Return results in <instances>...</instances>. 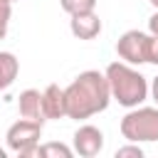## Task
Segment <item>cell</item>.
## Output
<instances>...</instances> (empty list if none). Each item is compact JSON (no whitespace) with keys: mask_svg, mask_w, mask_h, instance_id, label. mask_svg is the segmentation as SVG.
Segmentation results:
<instances>
[{"mask_svg":"<svg viewBox=\"0 0 158 158\" xmlns=\"http://www.w3.org/2000/svg\"><path fill=\"white\" fill-rule=\"evenodd\" d=\"M17 111L22 118H30V121H40L44 123V106H42V91L37 89H25L20 96H17Z\"/></svg>","mask_w":158,"mask_h":158,"instance_id":"cell-8","label":"cell"},{"mask_svg":"<svg viewBox=\"0 0 158 158\" xmlns=\"http://www.w3.org/2000/svg\"><path fill=\"white\" fill-rule=\"evenodd\" d=\"M62 10L69 12V15H77V12H89L96 7V0H59Z\"/></svg>","mask_w":158,"mask_h":158,"instance_id":"cell-12","label":"cell"},{"mask_svg":"<svg viewBox=\"0 0 158 158\" xmlns=\"http://www.w3.org/2000/svg\"><path fill=\"white\" fill-rule=\"evenodd\" d=\"M5 156H7V153H5V148H0V158H5Z\"/></svg>","mask_w":158,"mask_h":158,"instance_id":"cell-19","label":"cell"},{"mask_svg":"<svg viewBox=\"0 0 158 158\" xmlns=\"http://www.w3.org/2000/svg\"><path fill=\"white\" fill-rule=\"evenodd\" d=\"M148 32L158 37V10H156V12L151 15V20H148Z\"/></svg>","mask_w":158,"mask_h":158,"instance_id":"cell-16","label":"cell"},{"mask_svg":"<svg viewBox=\"0 0 158 158\" xmlns=\"http://www.w3.org/2000/svg\"><path fill=\"white\" fill-rule=\"evenodd\" d=\"M104 151V133L101 128L84 123L74 131V153L81 158H94Z\"/></svg>","mask_w":158,"mask_h":158,"instance_id":"cell-6","label":"cell"},{"mask_svg":"<svg viewBox=\"0 0 158 158\" xmlns=\"http://www.w3.org/2000/svg\"><path fill=\"white\" fill-rule=\"evenodd\" d=\"M42 138V123L40 121H30V118H22L15 121L7 133H5V141H7V148L17 156H25L30 148H35Z\"/></svg>","mask_w":158,"mask_h":158,"instance_id":"cell-4","label":"cell"},{"mask_svg":"<svg viewBox=\"0 0 158 158\" xmlns=\"http://www.w3.org/2000/svg\"><path fill=\"white\" fill-rule=\"evenodd\" d=\"M42 106L47 118H67V96L64 89L57 84H49L42 91Z\"/></svg>","mask_w":158,"mask_h":158,"instance_id":"cell-9","label":"cell"},{"mask_svg":"<svg viewBox=\"0 0 158 158\" xmlns=\"http://www.w3.org/2000/svg\"><path fill=\"white\" fill-rule=\"evenodd\" d=\"M64 96H67V118L74 121L91 118L94 114L106 111L111 101L109 79L96 69H86L64 89Z\"/></svg>","mask_w":158,"mask_h":158,"instance_id":"cell-1","label":"cell"},{"mask_svg":"<svg viewBox=\"0 0 158 158\" xmlns=\"http://www.w3.org/2000/svg\"><path fill=\"white\" fill-rule=\"evenodd\" d=\"M17 72H20L17 57L12 52H0V91L12 86V81L17 79Z\"/></svg>","mask_w":158,"mask_h":158,"instance_id":"cell-10","label":"cell"},{"mask_svg":"<svg viewBox=\"0 0 158 158\" xmlns=\"http://www.w3.org/2000/svg\"><path fill=\"white\" fill-rule=\"evenodd\" d=\"M106 79H109V89H111V99H116L121 106L126 109H133V106H141L148 94H151V86H148V79L133 69V64H126V62H111L106 67Z\"/></svg>","mask_w":158,"mask_h":158,"instance_id":"cell-2","label":"cell"},{"mask_svg":"<svg viewBox=\"0 0 158 158\" xmlns=\"http://www.w3.org/2000/svg\"><path fill=\"white\" fill-rule=\"evenodd\" d=\"M116 54L126 64H148V35L141 30H128L116 42Z\"/></svg>","mask_w":158,"mask_h":158,"instance_id":"cell-5","label":"cell"},{"mask_svg":"<svg viewBox=\"0 0 158 158\" xmlns=\"http://www.w3.org/2000/svg\"><path fill=\"white\" fill-rule=\"evenodd\" d=\"M72 148L64 146V143H57V141H49V143H42L40 146V158H72Z\"/></svg>","mask_w":158,"mask_h":158,"instance_id":"cell-11","label":"cell"},{"mask_svg":"<svg viewBox=\"0 0 158 158\" xmlns=\"http://www.w3.org/2000/svg\"><path fill=\"white\" fill-rule=\"evenodd\" d=\"M10 17H12V2L10 0H0V40H5V35H7Z\"/></svg>","mask_w":158,"mask_h":158,"instance_id":"cell-13","label":"cell"},{"mask_svg":"<svg viewBox=\"0 0 158 158\" xmlns=\"http://www.w3.org/2000/svg\"><path fill=\"white\" fill-rule=\"evenodd\" d=\"M148 2H151V5H153V7L158 10V0H148Z\"/></svg>","mask_w":158,"mask_h":158,"instance_id":"cell-18","label":"cell"},{"mask_svg":"<svg viewBox=\"0 0 158 158\" xmlns=\"http://www.w3.org/2000/svg\"><path fill=\"white\" fill-rule=\"evenodd\" d=\"M151 96H153V101L158 104V77H153V81H151Z\"/></svg>","mask_w":158,"mask_h":158,"instance_id":"cell-17","label":"cell"},{"mask_svg":"<svg viewBox=\"0 0 158 158\" xmlns=\"http://www.w3.org/2000/svg\"><path fill=\"white\" fill-rule=\"evenodd\" d=\"M114 156H116V158H143V148H141L138 143L128 141V146L116 148V153H114Z\"/></svg>","mask_w":158,"mask_h":158,"instance_id":"cell-14","label":"cell"},{"mask_svg":"<svg viewBox=\"0 0 158 158\" xmlns=\"http://www.w3.org/2000/svg\"><path fill=\"white\" fill-rule=\"evenodd\" d=\"M72 20H69V30H72V35L77 37V40H94V37H99V32H101V20H99V15L94 12V10H89V12H77V15H69Z\"/></svg>","mask_w":158,"mask_h":158,"instance_id":"cell-7","label":"cell"},{"mask_svg":"<svg viewBox=\"0 0 158 158\" xmlns=\"http://www.w3.org/2000/svg\"><path fill=\"white\" fill-rule=\"evenodd\" d=\"M148 64L158 67V37L156 35H148Z\"/></svg>","mask_w":158,"mask_h":158,"instance_id":"cell-15","label":"cell"},{"mask_svg":"<svg viewBox=\"0 0 158 158\" xmlns=\"http://www.w3.org/2000/svg\"><path fill=\"white\" fill-rule=\"evenodd\" d=\"M10 2H17V0H10Z\"/></svg>","mask_w":158,"mask_h":158,"instance_id":"cell-20","label":"cell"},{"mask_svg":"<svg viewBox=\"0 0 158 158\" xmlns=\"http://www.w3.org/2000/svg\"><path fill=\"white\" fill-rule=\"evenodd\" d=\"M121 136L133 143L158 141V106H133L121 118Z\"/></svg>","mask_w":158,"mask_h":158,"instance_id":"cell-3","label":"cell"}]
</instances>
